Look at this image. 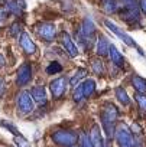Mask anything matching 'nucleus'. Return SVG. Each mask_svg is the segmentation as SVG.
<instances>
[{"label": "nucleus", "mask_w": 146, "mask_h": 147, "mask_svg": "<svg viewBox=\"0 0 146 147\" xmlns=\"http://www.w3.org/2000/svg\"><path fill=\"white\" fill-rule=\"evenodd\" d=\"M15 141H16V144H18V147H29V143L22 137V136H16V138H15Z\"/></svg>", "instance_id": "cd10ccee"}, {"label": "nucleus", "mask_w": 146, "mask_h": 147, "mask_svg": "<svg viewBox=\"0 0 146 147\" xmlns=\"http://www.w3.org/2000/svg\"><path fill=\"white\" fill-rule=\"evenodd\" d=\"M0 124H2L3 127H6V128H9L13 134H18V130H16V127H15V125H12V124H9V123H5V121H2Z\"/></svg>", "instance_id": "2f4dec72"}, {"label": "nucleus", "mask_w": 146, "mask_h": 147, "mask_svg": "<svg viewBox=\"0 0 146 147\" xmlns=\"http://www.w3.org/2000/svg\"><path fill=\"white\" fill-rule=\"evenodd\" d=\"M20 46H22V49H23L26 53H35V51H36L35 42L31 39V36H29L26 32L20 35Z\"/></svg>", "instance_id": "9d476101"}, {"label": "nucleus", "mask_w": 146, "mask_h": 147, "mask_svg": "<svg viewBox=\"0 0 146 147\" xmlns=\"http://www.w3.org/2000/svg\"><path fill=\"white\" fill-rule=\"evenodd\" d=\"M5 91H6V81H5V78H0V98L3 97Z\"/></svg>", "instance_id": "7c9ffc66"}, {"label": "nucleus", "mask_w": 146, "mask_h": 147, "mask_svg": "<svg viewBox=\"0 0 146 147\" xmlns=\"http://www.w3.org/2000/svg\"><path fill=\"white\" fill-rule=\"evenodd\" d=\"M72 97H74L75 101H81V98L84 97V92H83V84L78 85V88L74 91V95H72Z\"/></svg>", "instance_id": "bb28decb"}, {"label": "nucleus", "mask_w": 146, "mask_h": 147, "mask_svg": "<svg viewBox=\"0 0 146 147\" xmlns=\"http://www.w3.org/2000/svg\"><path fill=\"white\" fill-rule=\"evenodd\" d=\"M139 7L143 15H146V0H139Z\"/></svg>", "instance_id": "473e14b6"}, {"label": "nucleus", "mask_w": 146, "mask_h": 147, "mask_svg": "<svg viewBox=\"0 0 146 147\" xmlns=\"http://www.w3.org/2000/svg\"><path fill=\"white\" fill-rule=\"evenodd\" d=\"M52 140L55 144L62 147H72L78 141V134L69 130H58L52 134Z\"/></svg>", "instance_id": "f257e3e1"}, {"label": "nucleus", "mask_w": 146, "mask_h": 147, "mask_svg": "<svg viewBox=\"0 0 146 147\" xmlns=\"http://www.w3.org/2000/svg\"><path fill=\"white\" fill-rule=\"evenodd\" d=\"M101 6L107 13H113L117 10V2L116 0H101Z\"/></svg>", "instance_id": "aec40b11"}, {"label": "nucleus", "mask_w": 146, "mask_h": 147, "mask_svg": "<svg viewBox=\"0 0 146 147\" xmlns=\"http://www.w3.org/2000/svg\"><path fill=\"white\" fill-rule=\"evenodd\" d=\"M72 147H81V146H72Z\"/></svg>", "instance_id": "e433bc0d"}, {"label": "nucleus", "mask_w": 146, "mask_h": 147, "mask_svg": "<svg viewBox=\"0 0 146 147\" xmlns=\"http://www.w3.org/2000/svg\"><path fill=\"white\" fill-rule=\"evenodd\" d=\"M96 32V28H94V23L90 20V19H84L83 25H81V29H80V33L84 36V38H91Z\"/></svg>", "instance_id": "4468645a"}, {"label": "nucleus", "mask_w": 146, "mask_h": 147, "mask_svg": "<svg viewBox=\"0 0 146 147\" xmlns=\"http://www.w3.org/2000/svg\"><path fill=\"white\" fill-rule=\"evenodd\" d=\"M94 90H96V82H94L93 80H87V81H84V84H83V92H84V97H90V95L94 92Z\"/></svg>", "instance_id": "a211bd4d"}, {"label": "nucleus", "mask_w": 146, "mask_h": 147, "mask_svg": "<svg viewBox=\"0 0 146 147\" xmlns=\"http://www.w3.org/2000/svg\"><path fill=\"white\" fill-rule=\"evenodd\" d=\"M132 85L139 94H146V80L145 78H142L139 75H133Z\"/></svg>", "instance_id": "dca6fc26"}, {"label": "nucleus", "mask_w": 146, "mask_h": 147, "mask_svg": "<svg viewBox=\"0 0 146 147\" xmlns=\"http://www.w3.org/2000/svg\"><path fill=\"white\" fill-rule=\"evenodd\" d=\"M18 107L22 113H32L33 111V100L31 97V92L22 91L18 95Z\"/></svg>", "instance_id": "7ed1b4c3"}, {"label": "nucleus", "mask_w": 146, "mask_h": 147, "mask_svg": "<svg viewBox=\"0 0 146 147\" xmlns=\"http://www.w3.org/2000/svg\"><path fill=\"white\" fill-rule=\"evenodd\" d=\"M93 69L94 72L97 74V75H100V74L104 72V68H103V62L101 61H93Z\"/></svg>", "instance_id": "a878e982"}, {"label": "nucleus", "mask_w": 146, "mask_h": 147, "mask_svg": "<svg viewBox=\"0 0 146 147\" xmlns=\"http://www.w3.org/2000/svg\"><path fill=\"white\" fill-rule=\"evenodd\" d=\"M65 90H67V80L64 77H59L51 82V92H52L54 98H56V100L61 98L64 95Z\"/></svg>", "instance_id": "423d86ee"}, {"label": "nucleus", "mask_w": 146, "mask_h": 147, "mask_svg": "<svg viewBox=\"0 0 146 147\" xmlns=\"http://www.w3.org/2000/svg\"><path fill=\"white\" fill-rule=\"evenodd\" d=\"M116 140L119 143V147H134V140L132 137V133L124 124L116 130Z\"/></svg>", "instance_id": "f03ea898"}, {"label": "nucleus", "mask_w": 146, "mask_h": 147, "mask_svg": "<svg viewBox=\"0 0 146 147\" xmlns=\"http://www.w3.org/2000/svg\"><path fill=\"white\" fill-rule=\"evenodd\" d=\"M122 18L127 22H134L139 19V10L137 7H126L124 10H122Z\"/></svg>", "instance_id": "2eb2a0df"}, {"label": "nucleus", "mask_w": 146, "mask_h": 147, "mask_svg": "<svg viewBox=\"0 0 146 147\" xmlns=\"http://www.w3.org/2000/svg\"><path fill=\"white\" fill-rule=\"evenodd\" d=\"M90 140L93 143L94 147H103V137H101V133H100V127L97 124L93 125L91 128V133H90Z\"/></svg>", "instance_id": "f8f14e48"}, {"label": "nucleus", "mask_w": 146, "mask_h": 147, "mask_svg": "<svg viewBox=\"0 0 146 147\" xmlns=\"http://www.w3.org/2000/svg\"><path fill=\"white\" fill-rule=\"evenodd\" d=\"M6 9L15 15H19L20 13V9H19V2H9L6 3Z\"/></svg>", "instance_id": "5701e85b"}, {"label": "nucleus", "mask_w": 146, "mask_h": 147, "mask_svg": "<svg viewBox=\"0 0 146 147\" xmlns=\"http://www.w3.org/2000/svg\"><path fill=\"white\" fill-rule=\"evenodd\" d=\"M7 13H9V10L6 9V6H5V7H0V23H2V22L6 19Z\"/></svg>", "instance_id": "c756f323"}, {"label": "nucleus", "mask_w": 146, "mask_h": 147, "mask_svg": "<svg viewBox=\"0 0 146 147\" xmlns=\"http://www.w3.org/2000/svg\"><path fill=\"white\" fill-rule=\"evenodd\" d=\"M86 75H87V69H84V68H80V69L75 72V75L71 78L69 84H71L72 87H75V85H77V84H78V82H80V81H81V80L86 77Z\"/></svg>", "instance_id": "6ab92c4d"}, {"label": "nucleus", "mask_w": 146, "mask_h": 147, "mask_svg": "<svg viewBox=\"0 0 146 147\" xmlns=\"http://www.w3.org/2000/svg\"><path fill=\"white\" fill-rule=\"evenodd\" d=\"M109 48H110V43L107 40V38L101 36L97 42V55L98 56H106L109 55Z\"/></svg>", "instance_id": "f3484780"}, {"label": "nucleus", "mask_w": 146, "mask_h": 147, "mask_svg": "<svg viewBox=\"0 0 146 147\" xmlns=\"http://www.w3.org/2000/svg\"><path fill=\"white\" fill-rule=\"evenodd\" d=\"M132 131H133V133H136V134H139V133H140V127H139V124H137V123H133V124H132Z\"/></svg>", "instance_id": "f704fd0d"}, {"label": "nucleus", "mask_w": 146, "mask_h": 147, "mask_svg": "<svg viewBox=\"0 0 146 147\" xmlns=\"http://www.w3.org/2000/svg\"><path fill=\"white\" fill-rule=\"evenodd\" d=\"M109 55H110V58H111V62H113L116 66H123V63H124L123 55L117 51V48H116L114 45H110V48H109Z\"/></svg>", "instance_id": "ddd939ff"}, {"label": "nucleus", "mask_w": 146, "mask_h": 147, "mask_svg": "<svg viewBox=\"0 0 146 147\" xmlns=\"http://www.w3.org/2000/svg\"><path fill=\"white\" fill-rule=\"evenodd\" d=\"M62 66L58 63V62H52L48 68H46V74H56V72H61Z\"/></svg>", "instance_id": "393cba45"}, {"label": "nucleus", "mask_w": 146, "mask_h": 147, "mask_svg": "<svg viewBox=\"0 0 146 147\" xmlns=\"http://www.w3.org/2000/svg\"><path fill=\"white\" fill-rule=\"evenodd\" d=\"M104 25H106V26H107V28H109V29L113 32V33H116V35H117V36H119V38H120V39H122V40H123V42L127 45V46H136V43L133 42V39H132L127 33H124L123 30H120V29H119L114 23H111L110 20H104Z\"/></svg>", "instance_id": "0eeeda50"}, {"label": "nucleus", "mask_w": 146, "mask_h": 147, "mask_svg": "<svg viewBox=\"0 0 146 147\" xmlns=\"http://www.w3.org/2000/svg\"><path fill=\"white\" fill-rule=\"evenodd\" d=\"M78 138L81 140V147H94L93 143H91V140H90V137L86 133H81Z\"/></svg>", "instance_id": "b1692460"}, {"label": "nucleus", "mask_w": 146, "mask_h": 147, "mask_svg": "<svg viewBox=\"0 0 146 147\" xmlns=\"http://www.w3.org/2000/svg\"><path fill=\"white\" fill-rule=\"evenodd\" d=\"M31 97L32 100H35L38 104H45L46 102V92H45V88L42 85H38V87H33L31 90Z\"/></svg>", "instance_id": "9b49d317"}, {"label": "nucleus", "mask_w": 146, "mask_h": 147, "mask_svg": "<svg viewBox=\"0 0 146 147\" xmlns=\"http://www.w3.org/2000/svg\"><path fill=\"white\" fill-rule=\"evenodd\" d=\"M38 33L42 39H45L46 42H51L55 39L56 30H55V26L52 23H41L38 26Z\"/></svg>", "instance_id": "39448f33"}, {"label": "nucleus", "mask_w": 146, "mask_h": 147, "mask_svg": "<svg viewBox=\"0 0 146 147\" xmlns=\"http://www.w3.org/2000/svg\"><path fill=\"white\" fill-rule=\"evenodd\" d=\"M123 2L126 3V7H137L136 0H123Z\"/></svg>", "instance_id": "72a5a7b5"}, {"label": "nucleus", "mask_w": 146, "mask_h": 147, "mask_svg": "<svg viewBox=\"0 0 146 147\" xmlns=\"http://www.w3.org/2000/svg\"><path fill=\"white\" fill-rule=\"evenodd\" d=\"M117 117H119V110L114 105L107 104L106 108L101 113V123H110L111 124V123H114L117 120Z\"/></svg>", "instance_id": "6e6552de"}, {"label": "nucleus", "mask_w": 146, "mask_h": 147, "mask_svg": "<svg viewBox=\"0 0 146 147\" xmlns=\"http://www.w3.org/2000/svg\"><path fill=\"white\" fill-rule=\"evenodd\" d=\"M116 97H117V100L123 104V105H129V102H130V100H129V97H127V92L123 90V88H117L116 90Z\"/></svg>", "instance_id": "412c9836"}, {"label": "nucleus", "mask_w": 146, "mask_h": 147, "mask_svg": "<svg viewBox=\"0 0 146 147\" xmlns=\"http://www.w3.org/2000/svg\"><path fill=\"white\" fill-rule=\"evenodd\" d=\"M5 65H6V59H5L3 55H0V68H3Z\"/></svg>", "instance_id": "c9c22d12"}, {"label": "nucleus", "mask_w": 146, "mask_h": 147, "mask_svg": "<svg viewBox=\"0 0 146 147\" xmlns=\"http://www.w3.org/2000/svg\"><path fill=\"white\" fill-rule=\"evenodd\" d=\"M32 80V66L31 63L25 62L19 66L18 69V85L23 87V85H28Z\"/></svg>", "instance_id": "20e7f679"}, {"label": "nucleus", "mask_w": 146, "mask_h": 147, "mask_svg": "<svg viewBox=\"0 0 146 147\" xmlns=\"http://www.w3.org/2000/svg\"><path fill=\"white\" fill-rule=\"evenodd\" d=\"M20 29H22V28H20L19 23H13L12 28H10V35H12V36H18L19 32H20Z\"/></svg>", "instance_id": "c85d7f7f"}, {"label": "nucleus", "mask_w": 146, "mask_h": 147, "mask_svg": "<svg viewBox=\"0 0 146 147\" xmlns=\"http://www.w3.org/2000/svg\"><path fill=\"white\" fill-rule=\"evenodd\" d=\"M62 45H64V48H65V51H67V53L69 56L74 58V56L78 55V49L74 45V42H72V39L69 38L68 33H62Z\"/></svg>", "instance_id": "1a4fd4ad"}, {"label": "nucleus", "mask_w": 146, "mask_h": 147, "mask_svg": "<svg viewBox=\"0 0 146 147\" xmlns=\"http://www.w3.org/2000/svg\"><path fill=\"white\" fill-rule=\"evenodd\" d=\"M134 97H136V101H137V104H139V108L146 113V94H139V92H137Z\"/></svg>", "instance_id": "4be33fe9"}]
</instances>
